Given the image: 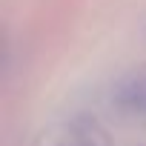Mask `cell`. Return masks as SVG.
<instances>
[{
	"label": "cell",
	"instance_id": "cell-1",
	"mask_svg": "<svg viewBox=\"0 0 146 146\" xmlns=\"http://www.w3.org/2000/svg\"><path fill=\"white\" fill-rule=\"evenodd\" d=\"M117 103L126 106L129 112H140L146 115V72L140 75H132L120 83L117 89Z\"/></svg>",
	"mask_w": 146,
	"mask_h": 146
},
{
	"label": "cell",
	"instance_id": "cell-2",
	"mask_svg": "<svg viewBox=\"0 0 146 146\" xmlns=\"http://www.w3.org/2000/svg\"><path fill=\"white\" fill-rule=\"evenodd\" d=\"M57 146H103V143L95 126H69L57 137Z\"/></svg>",
	"mask_w": 146,
	"mask_h": 146
}]
</instances>
